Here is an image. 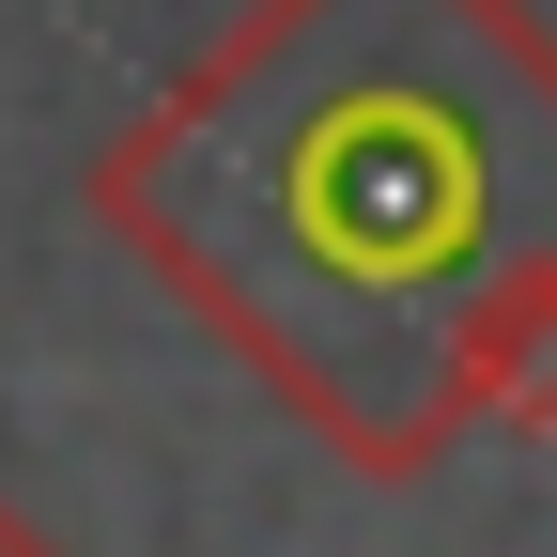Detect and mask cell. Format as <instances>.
<instances>
[{
	"instance_id": "obj_1",
	"label": "cell",
	"mask_w": 557,
	"mask_h": 557,
	"mask_svg": "<svg viewBox=\"0 0 557 557\" xmlns=\"http://www.w3.org/2000/svg\"><path fill=\"white\" fill-rule=\"evenodd\" d=\"M94 233L357 480H434L465 357L557 278L527 0H248L94 139Z\"/></svg>"
},
{
	"instance_id": "obj_2",
	"label": "cell",
	"mask_w": 557,
	"mask_h": 557,
	"mask_svg": "<svg viewBox=\"0 0 557 557\" xmlns=\"http://www.w3.org/2000/svg\"><path fill=\"white\" fill-rule=\"evenodd\" d=\"M465 418H480V434H557V278L480 325V357H465Z\"/></svg>"
},
{
	"instance_id": "obj_3",
	"label": "cell",
	"mask_w": 557,
	"mask_h": 557,
	"mask_svg": "<svg viewBox=\"0 0 557 557\" xmlns=\"http://www.w3.org/2000/svg\"><path fill=\"white\" fill-rule=\"evenodd\" d=\"M0 557H62V542H47V527H32L16 496H0Z\"/></svg>"
}]
</instances>
